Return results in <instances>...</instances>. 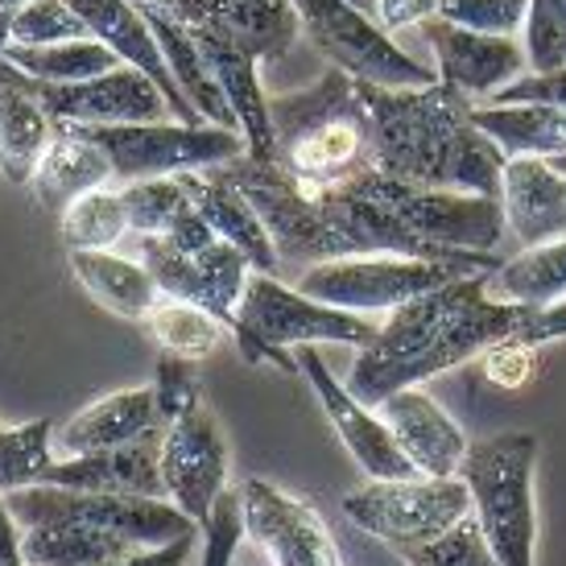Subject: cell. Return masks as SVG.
<instances>
[{
	"label": "cell",
	"instance_id": "cell-1",
	"mask_svg": "<svg viewBox=\"0 0 566 566\" xmlns=\"http://www.w3.org/2000/svg\"><path fill=\"white\" fill-rule=\"evenodd\" d=\"M220 170L249 195L256 216L265 220L282 269H311L323 261H347V256H413V261L463 265L472 273H496L504 265L496 252L439 249L430 240L413 237L406 223H397L385 207H377L356 187H298L282 166L256 161L249 154Z\"/></svg>",
	"mask_w": 566,
	"mask_h": 566
},
{
	"label": "cell",
	"instance_id": "cell-2",
	"mask_svg": "<svg viewBox=\"0 0 566 566\" xmlns=\"http://www.w3.org/2000/svg\"><path fill=\"white\" fill-rule=\"evenodd\" d=\"M534 315V306L492 298L488 273L459 277V282L389 311L377 339L352 364L347 389L360 397L364 406H380L385 397L418 389L422 380L484 356L488 347L501 339L525 335Z\"/></svg>",
	"mask_w": 566,
	"mask_h": 566
},
{
	"label": "cell",
	"instance_id": "cell-3",
	"mask_svg": "<svg viewBox=\"0 0 566 566\" xmlns=\"http://www.w3.org/2000/svg\"><path fill=\"white\" fill-rule=\"evenodd\" d=\"M373 120V170L434 190L501 199L504 154L472 120V99L447 83L377 87L360 83Z\"/></svg>",
	"mask_w": 566,
	"mask_h": 566
},
{
	"label": "cell",
	"instance_id": "cell-4",
	"mask_svg": "<svg viewBox=\"0 0 566 566\" xmlns=\"http://www.w3.org/2000/svg\"><path fill=\"white\" fill-rule=\"evenodd\" d=\"M269 120L277 145L273 166H282L298 187H344L373 170V120L360 80L339 66L302 92L269 95Z\"/></svg>",
	"mask_w": 566,
	"mask_h": 566
},
{
	"label": "cell",
	"instance_id": "cell-5",
	"mask_svg": "<svg viewBox=\"0 0 566 566\" xmlns=\"http://www.w3.org/2000/svg\"><path fill=\"white\" fill-rule=\"evenodd\" d=\"M377 318L306 298L298 285L277 282L273 273H252L237 306L232 339L249 364H277L282 373H298V360L290 347L347 344L364 352L377 339Z\"/></svg>",
	"mask_w": 566,
	"mask_h": 566
},
{
	"label": "cell",
	"instance_id": "cell-6",
	"mask_svg": "<svg viewBox=\"0 0 566 566\" xmlns=\"http://www.w3.org/2000/svg\"><path fill=\"white\" fill-rule=\"evenodd\" d=\"M534 468L537 439L530 430L468 442L459 463V480L472 492L475 525L504 566H537Z\"/></svg>",
	"mask_w": 566,
	"mask_h": 566
},
{
	"label": "cell",
	"instance_id": "cell-7",
	"mask_svg": "<svg viewBox=\"0 0 566 566\" xmlns=\"http://www.w3.org/2000/svg\"><path fill=\"white\" fill-rule=\"evenodd\" d=\"M9 513L21 530L30 525H87L108 530L137 546H166L187 534H203L174 501L125 496V492H75V488H21L9 492Z\"/></svg>",
	"mask_w": 566,
	"mask_h": 566
},
{
	"label": "cell",
	"instance_id": "cell-8",
	"mask_svg": "<svg viewBox=\"0 0 566 566\" xmlns=\"http://www.w3.org/2000/svg\"><path fill=\"white\" fill-rule=\"evenodd\" d=\"M112 161L116 187L145 182V178H178L190 170L228 166L249 154V142L237 128L220 125H182V120H158V125H80Z\"/></svg>",
	"mask_w": 566,
	"mask_h": 566
},
{
	"label": "cell",
	"instance_id": "cell-9",
	"mask_svg": "<svg viewBox=\"0 0 566 566\" xmlns=\"http://www.w3.org/2000/svg\"><path fill=\"white\" fill-rule=\"evenodd\" d=\"M344 187H356L368 195L377 207H385L397 223H406L413 237L430 240L439 249L459 252H496L504 232V207L501 199L488 195H463V190H434V187H413L401 178H389L380 170H364Z\"/></svg>",
	"mask_w": 566,
	"mask_h": 566
},
{
	"label": "cell",
	"instance_id": "cell-10",
	"mask_svg": "<svg viewBox=\"0 0 566 566\" xmlns=\"http://www.w3.org/2000/svg\"><path fill=\"white\" fill-rule=\"evenodd\" d=\"M344 513L364 534L394 542L401 551H418L451 534L459 521L472 517V492L459 475H409V480H368L347 492Z\"/></svg>",
	"mask_w": 566,
	"mask_h": 566
},
{
	"label": "cell",
	"instance_id": "cell-11",
	"mask_svg": "<svg viewBox=\"0 0 566 566\" xmlns=\"http://www.w3.org/2000/svg\"><path fill=\"white\" fill-rule=\"evenodd\" d=\"M298 13L302 33L315 42L318 54H327L331 66L344 75L377 87H430L439 83L434 66L409 59L389 33L377 25V17L356 9L352 0H290Z\"/></svg>",
	"mask_w": 566,
	"mask_h": 566
},
{
	"label": "cell",
	"instance_id": "cell-12",
	"mask_svg": "<svg viewBox=\"0 0 566 566\" xmlns=\"http://www.w3.org/2000/svg\"><path fill=\"white\" fill-rule=\"evenodd\" d=\"M475 277L472 269L447 261H413V256H347L323 261L298 273V290L306 298L352 311V315H389L430 290Z\"/></svg>",
	"mask_w": 566,
	"mask_h": 566
},
{
	"label": "cell",
	"instance_id": "cell-13",
	"mask_svg": "<svg viewBox=\"0 0 566 566\" xmlns=\"http://www.w3.org/2000/svg\"><path fill=\"white\" fill-rule=\"evenodd\" d=\"M133 252L154 273L161 298L203 306L207 315L220 318L223 327H228V335H232V327H237V306L252 277V265L244 252L232 249L228 240H211L199 252H182L161 237H133Z\"/></svg>",
	"mask_w": 566,
	"mask_h": 566
},
{
	"label": "cell",
	"instance_id": "cell-14",
	"mask_svg": "<svg viewBox=\"0 0 566 566\" xmlns=\"http://www.w3.org/2000/svg\"><path fill=\"white\" fill-rule=\"evenodd\" d=\"M161 484L199 530L228 492V439L203 401L161 430Z\"/></svg>",
	"mask_w": 566,
	"mask_h": 566
},
{
	"label": "cell",
	"instance_id": "cell-15",
	"mask_svg": "<svg viewBox=\"0 0 566 566\" xmlns=\"http://www.w3.org/2000/svg\"><path fill=\"white\" fill-rule=\"evenodd\" d=\"M30 95L63 125H158L174 116L158 83L137 66H116L108 75L83 83H38L25 80Z\"/></svg>",
	"mask_w": 566,
	"mask_h": 566
},
{
	"label": "cell",
	"instance_id": "cell-16",
	"mask_svg": "<svg viewBox=\"0 0 566 566\" xmlns=\"http://www.w3.org/2000/svg\"><path fill=\"white\" fill-rule=\"evenodd\" d=\"M240 504L244 537L256 542L269 566H344L331 530L306 501L273 488L269 480H244Z\"/></svg>",
	"mask_w": 566,
	"mask_h": 566
},
{
	"label": "cell",
	"instance_id": "cell-17",
	"mask_svg": "<svg viewBox=\"0 0 566 566\" xmlns=\"http://www.w3.org/2000/svg\"><path fill=\"white\" fill-rule=\"evenodd\" d=\"M294 360H298L302 377L311 380V389H315L318 406H323V413L335 426V434L344 439V447L352 451V459L360 463L368 480H409V475H418V468L397 447L394 430L380 422L377 409L364 406L360 397L331 373L315 344L294 347Z\"/></svg>",
	"mask_w": 566,
	"mask_h": 566
},
{
	"label": "cell",
	"instance_id": "cell-18",
	"mask_svg": "<svg viewBox=\"0 0 566 566\" xmlns=\"http://www.w3.org/2000/svg\"><path fill=\"white\" fill-rule=\"evenodd\" d=\"M422 33L430 50H434V71L447 87L463 92L468 99H492V95L521 80L530 71L525 46L513 38H492V33H475L463 25H451L442 17L422 21Z\"/></svg>",
	"mask_w": 566,
	"mask_h": 566
},
{
	"label": "cell",
	"instance_id": "cell-19",
	"mask_svg": "<svg viewBox=\"0 0 566 566\" xmlns=\"http://www.w3.org/2000/svg\"><path fill=\"white\" fill-rule=\"evenodd\" d=\"M66 4L87 21L95 42H104L120 63L137 66L142 75H149V80L158 83V92L166 95L174 120H182V125H207L203 116L195 112V104L182 95L178 80L170 75V63H166V54L158 46V33H154V25H149V17L142 13L137 0H66Z\"/></svg>",
	"mask_w": 566,
	"mask_h": 566
},
{
	"label": "cell",
	"instance_id": "cell-20",
	"mask_svg": "<svg viewBox=\"0 0 566 566\" xmlns=\"http://www.w3.org/2000/svg\"><path fill=\"white\" fill-rule=\"evenodd\" d=\"M154 4L190 30H223L240 38L265 59H282L290 42L302 33L298 13L290 0H137Z\"/></svg>",
	"mask_w": 566,
	"mask_h": 566
},
{
	"label": "cell",
	"instance_id": "cell-21",
	"mask_svg": "<svg viewBox=\"0 0 566 566\" xmlns=\"http://www.w3.org/2000/svg\"><path fill=\"white\" fill-rule=\"evenodd\" d=\"M380 422L394 430L397 447L418 468V475H459V463L468 455V439L455 426V418L422 389H401V394L385 397L377 406Z\"/></svg>",
	"mask_w": 566,
	"mask_h": 566
},
{
	"label": "cell",
	"instance_id": "cell-22",
	"mask_svg": "<svg viewBox=\"0 0 566 566\" xmlns=\"http://www.w3.org/2000/svg\"><path fill=\"white\" fill-rule=\"evenodd\" d=\"M501 207L521 249L566 237V174L551 158H509L501 174Z\"/></svg>",
	"mask_w": 566,
	"mask_h": 566
},
{
	"label": "cell",
	"instance_id": "cell-23",
	"mask_svg": "<svg viewBox=\"0 0 566 566\" xmlns=\"http://www.w3.org/2000/svg\"><path fill=\"white\" fill-rule=\"evenodd\" d=\"M158 430H166L158 394H154V385H142V389L99 397L75 418H66L54 430V447H59V455H95V451H116L128 442H142Z\"/></svg>",
	"mask_w": 566,
	"mask_h": 566
},
{
	"label": "cell",
	"instance_id": "cell-24",
	"mask_svg": "<svg viewBox=\"0 0 566 566\" xmlns=\"http://www.w3.org/2000/svg\"><path fill=\"white\" fill-rule=\"evenodd\" d=\"M178 178H182V187H187L195 211L211 223V232H216L220 240H228L232 249L244 252L252 273H273V277H277L282 261H277L273 237H269L265 220L256 216V207L249 203V195H244L220 166L178 174Z\"/></svg>",
	"mask_w": 566,
	"mask_h": 566
},
{
	"label": "cell",
	"instance_id": "cell-25",
	"mask_svg": "<svg viewBox=\"0 0 566 566\" xmlns=\"http://www.w3.org/2000/svg\"><path fill=\"white\" fill-rule=\"evenodd\" d=\"M50 488H75V492H125V496H158L161 484V430L142 442H128L116 451L95 455H63L46 475Z\"/></svg>",
	"mask_w": 566,
	"mask_h": 566
},
{
	"label": "cell",
	"instance_id": "cell-26",
	"mask_svg": "<svg viewBox=\"0 0 566 566\" xmlns=\"http://www.w3.org/2000/svg\"><path fill=\"white\" fill-rule=\"evenodd\" d=\"M112 161L99 145L83 133L80 125H63L54 120V142L42 154L38 170L30 178V195L38 207H46L54 216H63L66 207L92 195V190L112 187Z\"/></svg>",
	"mask_w": 566,
	"mask_h": 566
},
{
	"label": "cell",
	"instance_id": "cell-27",
	"mask_svg": "<svg viewBox=\"0 0 566 566\" xmlns=\"http://www.w3.org/2000/svg\"><path fill=\"white\" fill-rule=\"evenodd\" d=\"M50 142H54V116L30 95L25 75L0 59V174L13 187H30Z\"/></svg>",
	"mask_w": 566,
	"mask_h": 566
},
{
	"label": "cell",
	"instance_id": "cell-28",
	"mask_svg": "<svg viewBox=\"0 0 566 566\" xmlns=\"http://www.w3.org/2000/svg\"><path fill=\"white\" fill-rule=\"evenodd\" d=\"M71 273L92 294L108 315L128 318V323H145L149 311L161 302V290L154 273L137 261V256H120L112 249H83L71 252Z\"/></svg>",
	"mask_w": 566,
	"mask_h": 566
},
{
	"label": "cell",
	"instance_id": "cell-29",
	"mask_svg": "<svg viewBox=\"0 0 566 566\" xmlns=\"http://www.w3.org/2000/svg\"><path fill=\"white\" fill-rule=\"evenodd\" d=\"M475 128L501 145L504 158H563L566 112L542 104H484L472 108Z\"/></svg>",
	"mask_w": 566,
	"mask_h": 566
},
{
	"label": "cell",
	"instance_id": "cell-30",
	"mask_svg": "<svg viewBox=\"0 0 566 566\" xmlns=\"http://www.w3.org/2000/svg\"><path fill=\"white\" fill-rule=\"evenodd\" d=\"M145 546L87 525H30L21 530L25 566H125Z\"/></svg>",
	"mask_w": 566,
	"mask_h": 566
},
{
	"label": "cell",
	"instance_id": "cell-31",
	"mask_svg": "<svg viewBox=\"0 0 566 566\" xmlns=\"http://www.w3.org/2000/svg\"><path fill=\"white\" fill-rule=\"evenodd\" d=\"M488 294L517 306L546 311L566 298V237L525 249L521 256L504 261L496 273H488Z\"/></svg>",
	"mask_w": 566,
	"mask_h": 566
},
{
	"label": "cell",
	"instance_id": "cell-32",
	"mask_svg": "<svg viewBox=\"0 0 566 566\" xmlns=\"http://www.w3.org/2000/svg\"><path fill=\"white\" fill-rule=\"evenodd\" d=\"M9 66H17L25 80L38 83H83L95 75H108L125 66L104 42L83 38V42H54V46H9L0 54Z\"/></svg>",
	"mask_w": 566,
	"mask_h": 566
},
{
	"label": "cell",
	"instance_id": "cell-33",
	"mask_svg": "<svg viewBox=\"0 0 566 566\" xmlns=\"http://www.w3.org/2000/svg\"><path fill=\"white\" fill-rule=\"evenodd\" d=\"M142 327L149 331V339L161 352L182 356V360H203V356H211L223 344V335H228V327L216 315H207L203 306H190V302H178V298H161Z\"/></svg>",
	"mask_w": 566,
	"mask_h": 566
},
{
	"label": "cell",
	"instance_id": "cell-34",
	"mask_svg": "<svg viewBox=\"0 0 566 566\" xmlns=\"http://www.w3.org/2000/svg\"><path fill=\"white\" fill-rule=\"evenodd\" d=\"M54 455V422L33 418L25 426H0V496L21 492V488H42Z\"/></svg>",
	"mask_w": 566,
	"mask_h": 566
},
{
	"label": "cell",
	"instance_id": "cell-35",
	"mask_svg": "<svg viewBox=\"0 0 566 566\" xmlns=\"http://www.w3.org/2000/svg\"><path fill=\"white\" fill-rule=\"evenodd\" d=\"M59 237H63L66 252L116 249L128 237V211L125 199H120V187H104L75 199L59 216Z\"/></svg>",
	"mask_w": 566,
	"mask_h": 566
},
{
	"label": "cell",
	"instance_id": "cell-36",
	"mask_svg": "<svg viewBox=\"0 0 566 566\" xmlns=\"http://www.w3.org/2000/svg\"><path fill=\"white\" fill-rule=\"evenodd\" d=\"M128 211V237H170L182 220L195 216L182 178H145L120 187Z\"/></svg>",
	"mask_w": 566,
	"mask_h": 566
},
{
	"label": "cell",
	"instance_id": "cell-37",
	"mask_svg": "<svg viewBox=\"0 0 566 566\" xmlns=\"http://www.w3.org/2000/svg\"><path fill=\"white\" fill-rule=\"evenodd\" d=\"M83 38H92V30L66 0H30L9 21V46H54V42H83Z\"/></svg>",
	"mask_w": 566,
	"mask_h": 566
},
{
	"label": "cell",
	"instance_id": "cell-38",
	"mask_svg": "<svg viewBox=\"0 0 566 566\" xmlns=\"http://www.w3.org/2000/svg\"><path fill=\"white\" fill-rule=\"evenodd\" d=\"M525 59H530V71H537V75L566 66V0H530Z\"/></svg>",
	"mask_w": 566,
	"mask_h": 566
},
{
	"label": "cell",
	"instance_id": "cell-39",
	"mask_svg": "<svg viewBox=\"0 0 566 566\" xmlns=\"http://www.w3.org/2000/svg\"><path fill=\"white\" fill-rule=\"evenodd\" d=\"M530 0H439V17L451 25L492 38H513L525 25Z\"/></svg>",
	"mask_w": 566,
	"mask_h": 566
},
{
	"label": "cell",
	"instance_id": "cell-40",
	"mask_svg": "<svg viewBox=\"0 0 566 566\" xmlns=\"http://www.w3.org/2000/svg\"><path fill=\"white\" fill-rule=\"evenodd\" d=\"M409 558L422 566H504L492 546L484 542L480 534V525L475 517L459 521L451 534H442L439 542H430V546H418V551H409Z\"/></svg>",
	"mask_w": 566,
	"mask_h": 566
},
{
	"label": "cell",
	"instance_id": "cell-41",
	"mask_svg": "<svg viewBox=\"0 0 566 566\" xmlns=\"http://www.w3.org/2000/svg\"><path fill=\"white\" fill-rule=\"evenodd\" d=\"M244 542V504H240V488L223 492L211 521L203 525V554H199V566H232L237 563V551Z\"/></svg>",
	"mask_w": 566,
	"mask_h": 566
},
{
	"label": "cell",
	"instance_id": "cell-42",
	"mask_svg": "<svg viewBox=\"0 0 566 566\" xmlns=\"http://www.w3.org/2000/svg\"><path fill=\"white\" fill-rule=\"evenodd\" d=\"M154 394H158V409H161V422L166 426H170L178 413H187L190 406H199L203 394H199V373H195V360H182V356L161 352L158 377H154Z\"/></svg>",
	"mask_w": 566,
	"mask_h": 566
},
{
	"label": "cell",
	"instance_id": "cell-43",
	"mask_svg": "<svg viewBox=\"0 0 566 566\" xmlns=\"http://www.w3.org/2000/svg\"><path fill=\"white\" fill-rule=\"evenodd\" d=\"M480 368H484V377L496 385V389H525L530 380L537 377V347L525 344L521 335L513 339H501V344H492L480 356Z\"/></svg>",
	"mask_w": 566,
	"mask_h": 566
},
{
	"label": "cell",
	"instance_id": "cell-44",
	"mask_svg": "<svg viewBox=\"0 0 566 566\" xmlns=\"http://www.w3.org/2000/svg\"><path fill=\"white\" fill-rule=\"evenodd\" d=\"M488 104H542V108H563L566 112V66L563 71H525L521 80H513L509 87L492 95Z\"/></svg>",
	"mask_w": 566,
	"mask_h": 566
},
{
	"label": "cell",
	"instance_id": "cell-45",
	"mask_svg": "<svg viewBox=\"0 0 566 566\" xmlns=\"http://www.w3.org/2000/svg\"><path fill=\"white\" fill-rule=\"evenodd\" d=\"M377 25L385 33L422 25L430 17H439V0H377Z\"/></svg>",
	"mask_w": 566,
	"mask_h": 566
},
{
	"label": "cell",
	"instance_id": "cell-46",
	"mask_svg": "<svg viewBox=\"0 0 566 566\" xmlns=\"http://www.w3.org/2000/svg\"><path fill=\"white\" fill-rule=\"evenodd\" d=\"M195 537L199 534H187L178 537V542H166V546H145L125 566H187L190 554H195Z\"/></svg>",
	"mask_w": 566,
	"mask_h": 566
},
{
	"label": "cell",
	"instance_id": "cell-47",
	"mask_svg": "<svg viewBox=\"0 0 566 566\" xmlns=\"http://www.w3.org/2000/svg\"><path fill=\"white\" fill-rule=\"evenodd\" d=\"M525 344H554V339H566V298L554 302V306H546V311H537L534 323H530V331L521 335Z\"/></svg>",
	"mask_w": 566,
	"mask_h": 566
},
{
	"label": "cell",
	"instance_id": "cell-48",
	"mask_svg": "<svg viewBox=\"0 0 566 566\" xmlns=\"http://www.w3.org/2000/svg\"><path fill=\"white\" fill-rule=\"evenodd\" d=\"M0 563L25 566V558H21V525H17V517L9 513V501H4V496H0Z\"/></svg>",
	"mask_w": 566,
	"mask_h": 566
},
{
	"label": "cell",
	"instance_id": "cell-49",
	"mask_svg": "<svg viewBox=\"0 0 566 566\" xmlns=\"http://www.w3.org/2000/svg\"><path fill=\"white\" fill-rule=\"evenodd\" d=\"M21 4H30V0H0V54H4V46H9V21L17 17Z\"/></svg>",
	"mask_w": 566,
	"mask_h": 566
},
{
	"label": "cell",
	"instance_id": "cell-50",
	"mask_svg": "<svg viewBox=\"0 0 566 566\" xmlns=\"http://www.w3.org/2000/svg\"><path fill=\"white\" fill-rule=\"evenodd\" d=\"M356 9H364V13H377V0H352Z\"/></svg>",
	"mask_w": 566,
	"mask_h": 566
},
{
	"label": "cell",
	"instance_id": "cell-51",
	"mask_svg": "<svg viewBox=\"0 0 566 566\" xmlns=\"http://www.w3.org/2000/svg\"><path fill=\"white\" fill-rule=\"evenodd\" d=\"M551 166H554V170H563V174H566V154H563V158H551Z\"/></svg>",
	"mask_w": 566,
	"mask_h": 566
},
{
	"label": "cell",
	"instance_id": "cell-52",
	"mask_svg": "<svg viewBox=\"0 0 566 566\" xmlns=\"http://www.w3.org/2000/svg\"><path fill=\"white\" fill-rule=\"evenodd\" d=\"M409 566H422V563H413V558H409Z\"/></svg>",
	"mask_w": 566,
	"mask_h": 566
},
{
	"label": "cell",
	"instance_id": "cell-53",
	"mask_svg": "<svg viewBox=\"0 0 566 566\" xmlns=\"http://www.w3.org/2000/svg\"><path fill=\"white\" fill-rule=\"evenodd\" d=\"M0 566H4V563H0Z\"/></svg>",
	"mask_w": 566,
	"mask_h": 566
},
{
	"label": "cell",
	"instance_id": "cell-54",
	"mask_svg": "<svg viewBox=\"0 0 566 566\" xmlns=\"http://www.w3.org/2000/svg\"><path fill=\"white\" fill-rule=\"evenodd\" d=\"M0 426H4V422H0Z\"/></svg>",
	"mask_w": 566,
	"mask_h": 566
}]
</instances>
